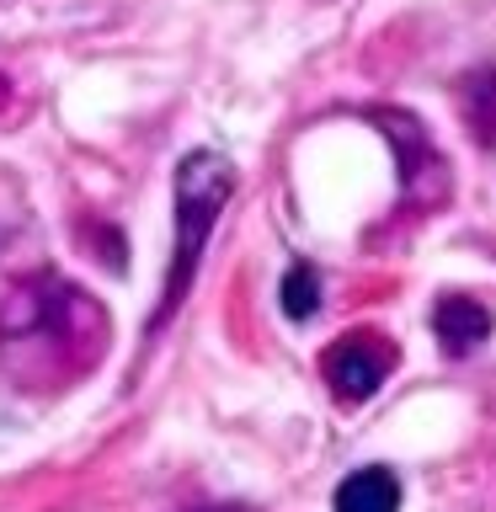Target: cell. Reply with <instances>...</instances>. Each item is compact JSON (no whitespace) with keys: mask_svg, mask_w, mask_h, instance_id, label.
<instances>
[{"mask_svg":"<svg viewBox=\"0 0 496 512\" xmlns=\"http://www.w3.org/2000/svg\"><path fill=\"white\" fill-rule=\"evenodd\" d=\"M464 112L480 128V139L496 144V70H480L464 80Z\"/></svg>","mask_w":496,"mask_h":512,"instance_id":"cell-6","label":"cell"},{"mask_svg":"<svg viewBox=\"0 0 496 512\" xmlns=\"http://www.w3.org/2000/svg\"><path fill=\"white\" fill-rule=\"evenodd\" d=\"M224 512H235V507H224Z\"/></svg>","mask_w":496,"mask_h":512,"instance_id":"cell-7","label":"cell"},{"mask_svg":"<svg viewBox=\"0 0 496 512\" xmlns=\"http://www.w3.org/2000/svg\"><path fill=\"white\" fill-rule=\"evenodd\" d=\"M432 331L448 358H470V352L491 336V310L480 299H464V294H443L432 304Z\"/></svg>","mask_w":496,"mask_h":512,"instance_id":"cell-3","label":"cell"},{"mask_svg":"<svg viewBox=\"0 0 496 512\" xmlns=\"http://www.w3.org/2000/svg\"><path fill=\"white\" fill-rule=\"evenodd\" d=\"M320 310V272L310 262L288 267L283 272V315L288 320H310Z\"/></svg>","mask_w":496,"mask_h":512,"instance_id":"cell-5","label":"cell"},{"mask_svg":"<svg viewBox=\"0 0 496 512\" xmlns=\"http://www.w3.org/2000/svg\"><path fill=\"white\" fill-rule=\"evenodd\" d=\"M230 192H235V171H230V160L214 155V150H192L182 166H176V267L166 272V299H160L155 326L182 304L192 272H198L203 240L214 230L219 208L230 203Z\"/></svg>","mask_w":496,"mask_h":512,"instance_id":"cell-1","label":"cell"},{"mask_svg":"<svg viewBox=\"0 0 496 512\" xmlns=\"http://www.w3.org/2000/svg\"><path fill=\"white\" fill-rule=\"evenodd\" d=\"M336 512H400V480L384 464H368V470H352L331 496Z\"/></svg>","mask_w":496,"mask_h":512,"instance_id":"cell-4","label":"cell"},{"mask_svg":"<svg viewBox=\"0 0 496 512\" xmlns=\"http://www.w3.org/2000/svg\"><path fill=\"white\" fill-rule=\"evenodd\" d=\"M390 368H395V347L379 342V336H347V342H336L326 358H320V374H326L331 395L342 400V406L368 400Z\"/></svg>","mask_w":496,"mask_h":512,"instance_id":"cell-2","label":"cell"}]
</instances>
